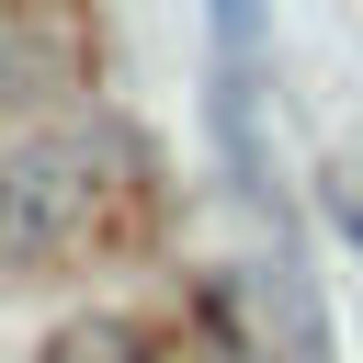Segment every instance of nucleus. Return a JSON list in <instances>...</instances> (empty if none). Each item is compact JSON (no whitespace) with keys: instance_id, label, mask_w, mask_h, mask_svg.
<instances>
[{"instance_id":"1","label":"nucleus","mask_w":363,"mask_h":363,"mask_svg":"<svg viewBox=\"0 0 363 363\" xmlns=\"http://www.w3.org/2000/svg\"><path fill=\"white\" fill-rule=\"evenodd\" d=\"M102 204V159L79 136H45V147H11L0 159V261H57Z\"/></svg>"}]
</instances>
